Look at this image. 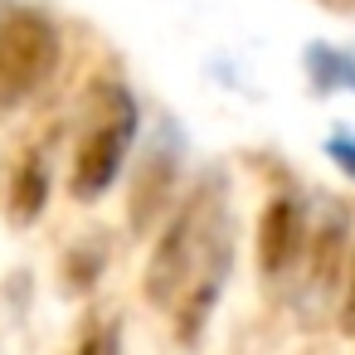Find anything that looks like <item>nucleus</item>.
<instances>
[{
  "instance_id": "obj_4",
  "label": "nucleus",
  "mask_w": 355,
  "mask_h": 355,
  "mask_svg": "<svg viewBox=\"0 0 355 355\" xmlns=\"http://www.w3.org/2000/svg\"><path fill=\"white\" fill-rule=\"evenodd\" d=\"M297 253H302V209L292 195H272L258 219V268L277 277L297 263Z\"/></svg>"
},
{
  "instance_id": "obj_3",
  "label": "nucleus",
  "mask_w": 355,
  "mask_h": 355,
  "mask_svg": "<svg viewBox=\"0 0 355 355\" xmlns=\"http://www.w3.org/2000/svg\"><path fill=\"white\" fill-rule=\"evenodd\" d=\"M59 64V30L35 10H10L0 20V112L20 107Z\"/></svg>"
},
{
  "instance_id": "obj_8",
  "label": "nucleus",
  "mask_w": 355,
  "mask_h": 355,
  "mask_svg": "<svg viewBox=\"0 0 355 355\" xmlns=\"http://www.w3.org/2000/svg\"><path fill=\"white\" fill-rule=\"evenodd\" d=\"M345 321H355V272H350V287H345Z\"/></svg>"
},
{
  "instance_id": "obj_5",
  "label": "nucleus",
  "mask_w": 355,
  "mask_h": 355,
  "mask_svg": "<svg viewBox=\"0 0 355 355\" xmlns=\"http://www.w3.org/2000/svg\"><path fill=\"white\" fill-rule=\"evenodd\" d=\"M44 200H49V175H44V166H40V156H25V166H20L15 180H10V214H15L20 224H30V219L44 209Z\"/></svg>"
},
{
  "instance_id": "obj_2",
  "label": "nucleus",
  "mask_w": 355,
  "mask_h": 355,
  "mask_svg": "<svg viewBox=\"0 0 355 355\" xmlns=\"http://www.w3.org/2000/svg\"><path fill=\"white\" fill-rule=\"evenodd\" d=\"M132 132H137V103L122 88H103L98 93V117L83 132L78 156H73V175H69L73 200H98V195L112 190V180L122 175Z\"/></svg>"
},
{
  "instance_id": "obj_6",
  "label": "nucleus",
  "mask_w": 355,
  "mask_h": 355,
  "mask_svg": "<svg viewBox=\"0 0 355 355\" xmlns=\"http://www.w3.org/2000/svg\"><path fill=\"white\" fill-rule=\"evenodd\" d=\"M73 355H117V331H112V326L88 331V336L78 340V350H73Z\"/></svg>"
},
{
  "instance_id": "obj_7",
  "label": "nucleus",
  "mask_w": 355,
  "mask_h": 355,
  "mask_svg": "<svg viewBox=\"0 0 355 355\" xmlns=\"http://www.w3.org/2000/svg\"><path fill=\"white\" fill-rule=\"evenodd\" d=\"M326 151L336 156V166H340L345 175H355V137H331Z\"/></svg>"
},
{
  "instance_id": "obj_1",
  "label": "nucleus",
  "mask_w": 355,
  "mask_h": 355,
  "mask_svg": "<svg viewBox=\"0 0 355 355\" xmlns=\"http://www.w3.org/2000/svg\"><path fill=\"white\" fill-rule=\"evenodd\" d=\"M229 268V243H224V209L214 195H195L175 224L161 234L151 263H146V297L156 306H175L180 336H195L205 321L214 292L224 287Z\"/></svg>"
}]
</instances>
